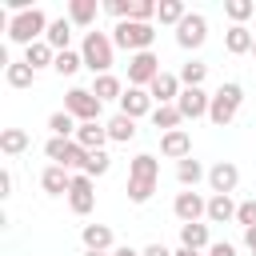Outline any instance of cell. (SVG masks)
<instances>
[{
    "mask_svg": "<svg viewBox=\"0 0 256 256\" xmlns=\"http://www.w3.org/2000/svg\"><path fill=\"white\" fill-rule=\"evenodd\" d=\"M112 52H116V44H112V36H104V32H84V44H80V56H84V68H92V76H108V68H112Z\"/></svg>",
    "mask_w": 256,
    "mask_h": 256,
    "instance_id": "obj_1",
    "label": "cell"
},
{
    "mask_svg": "<svg viewBox=\"0 0 256 256\" xmlns=\"http://www.w3.org/2000/svg\"><path fill=\"white\" fill-rule=\"evenodd\" d=\"M48 16L40 12V8H28V12H16L12 20H8V40H16V44H36L40 36H48Z\"/></svg>",
    "mask_w": 256,
    "mask_h": 256,
    "instance_id": "obj_2",
    "label": "cell"
},
{
    "mask_svg": "<svg viewBox=\"0 0 256 256\" xmlns=\"http://www.w3.org/2000/svg\"><path fill=\"white\" fill-rule=\"evenodd\" d=\"M152 40H156V28L152 24H140V20H120L112 28V44L124 48V52H152Z\"/></svg>",
    "mask_w": 256,
    "mask_h": 256,
    "instance_id": "obj_3",
    "label": "cell"
},
{
    "mask_svg": "<svg viewBox=\"0 0 256 256\" xmlns=\"http://www.w3.org/2000/svg\"><path fill=\"white\" fill-rule=\"evenodd\" d=\"M240 104H244V88L228 80V84H220V88L212 92V108H208V120H212L216 128H228V124L236 120Z\"/></svg>",
    "mask_w": 256,
    "mask_h": 256,
    "instance_id": "obj_4",
    "label": "cell"
},
{
    "mask_svg": "<svg viewBox=\"0 0 256 256\" xmlns=\"http://www.w3.org/2000/svg\"><path fill=\"white\" fill-rule=\"evenodd\" d=\"M64 112L76 116L80 124H92V120H100V100L92 96V88H68L64 92Z\"/></svg>",
    "mask_w": 256,
    "mask_h": 256,
    "instance_id": "obj_5",
    "label": "cell"
},
{
    "mask_svg": "<svg viewBox=\"0 0 256 256\" xmlns=\"http://www.w3.org/2000/svg\"><path fill=\"white\" fill-rule=\"evenodd\" d=\"M44 152H48V160L60 164V168H80V172H84V164H88V148H80L76 140H60V136H52V140L44 144Z\"/></svg>",
    "mask_w": 256,
    "mask_h": 256,
    "instance_id": "obj_6",
    "label": "cell"
},
{
    "mask_svg": "<svg viewBox=\"0 0 256 256\" xmlns=\"http://www.w3.org/2000/svg\"><path fill=\"white\" fill-rule=\"evenodd\" d=\"M160 72H164V68H160V60H156V52H136V56H128V88H148Z\"/></svg>",
    "mask_w": 256,
    "mask_h": 256,
    "instance_id": "obj_7",
    "label": "cell"
},
{
    "mask_svg": "<svg viewBox=\"0 0 256 256\" xmlns=\"http://www.w3.org/2000/svg\"><path fill=\"white\" fill-rule=\"evenodd\" d=\"M204 40H208V20H204L200 12H188V16L180 20V28H176V44L192 52V48H200Z\"/></svg>",
    "mask_w": 256,
    "mask_h": 256,
    "instance_id": "obj_8",
    "label": "cell"
},
{
    "mask_svg": "<svg viewBox=\"0 0 256 256\" xmlns=\"http://www.w3.org/2000/svg\"><path fill=\"white\" fill-rule=\"evenodd\" d=\"M208 184H212V196H232L236 184H240V168L232 160H220L208 168Z\"/></svg>",
    "mask_w": 256,
    "mask_h": 256,
    "instance_id": "obj_9",
    "label": "cell"
},
{
    "mask_svg": "<svg viewBox=\"0 0 256 256\" xmlns=\"http://www.w3.org/2000/svg\"><path fill=\"white\" fill-rule=\"evenodd\" d=\"M172 212H176V220L180 224H200V216H208V200L200 196V192H180L176 196V204H172Z\"/></svg>",
    "mask_w": 256,
    "mask_h": 256,
    "instance_id": "obj_10",
    "label": "cell"
},
{
    "mask_svg": "<svg viewBox=\"0 0 256 256\" xmlns=\"http://www.w3.org/2000/svg\"><path fill=\"white\" fill-rule=\"evenodd\" d=\"M120 112L132 116V120H140V116H152V112H156V100H152L148 88H128V92L120 96Z\"/></svg>",
    "mask_w": 256,
    "mask_h": 256,
    "instance_id": "obj_11",
    "label": "cell"
},
{
    "mask_svg": "<svg viewBox=\"0 0 256 256\" xmlns=\"http://www.w3.org/2000/svg\"><path fill=\"white\" fill-rule=\"evenodd\" d=\"M176 108H180V116H184V120H200V116H208L212 96H208L204 88H184V92H180V100H176Z\"/></svg>",
    "mask_w": 256,
    "mask_h": 256,
    "instance_id": "obj_12",
    "label": "cell"
},
{
    "mask_svg": "<svg viewBox=\"0 0 256 256\" xmlns=\"http://www.w3.org/2000/svg\"><path fill=\"white\" fill-rule=\"evenodd\" d=\"M68 204H72V212L76 216H88L92 212V204H96V192H92V176H72V188H68Z\"/></svg>",
    "mask_w": 256,
    "mask_h": 256,
    "instance_id": "obj_13",
    "label": "cell"
},
{
    "mask_svg": "<svg viewBox=\"0 0 256 256\" xmlns=\"http://www.w3.org/2000/svg\"><path fill=\"white\" fill-rule=\"evenodd\" d=\"M148 92H152V100H156V104H176V100H180V92H184V84H180V76L160 72V76L148 84Z\"/></svg>",
    "mask_w": 256,
    "mask_h": 256,
    "instance_id": "obj_14",
    "label": "cell"
},
{
    "mask_svg": "<svg viewBox=\"0 0 256 256\" xmlns=\"http://www.w3.org/2000/svg\"><path fill=\"white\" fill-rule=\"evenodd\" d=\"M160 152H164L168 160H176V164H180V160H188V156H192V136H188L184 128L164 132V136H160Z\"/></svg>",
    "mask_w": 256,
    "mask_h": 256,
    "instance_id": "obj_15",
    "label": "cell"
},
{
    "mask_svg": "<svg viewBox=\"0 0 256 256\" xmlns=\"http://www.w3.org/2000/svg\"><path fill=\"white\" fill-rule=\"evenodd\" d=\"M76 144L88 148V152H104V144H108V124H100V120L80 124V128H76Z\"/></svg>",
    "mask_w": 256,
    "mask_h": 256,
    "instance_id": "obj_16",
    "label": "cell"
},
{
    "mask_svg": "<svg viewBox=\"0 0 256 256\" xmlns=\"http://www.w3.org/2000/svg\"><path fill=\"white\" fill-rule=\"evenodd\" d=\"M40 188H44L48 196H68V188H72V176H68V168H60V164H48V168H44V176H40Z\"/></svg>",
    "mask_w": 256,
    "mask_h": 256,
    "instance_id": "obj_17",
    "label": "cell"
},
{
    "mask_svg": "<svg viewBox=\"0 0 256 256\" xmlns=\"http://www.w3.org/2000/svg\"><path fill=\"white\" fill-rule=\"evenodd\" d=\"M252 44H256V32H252V28H244V24H232V28L224 32V48H228L232 56L252 52Z\"/></svg>",
    "mask_w": 256,
    "mask_h": 256,
    "instance_id": "obj_18",
    "label": "cell"
},
{
    "mask_svg": "<svg viewBox=\"0 0 256 256\" xmlns=\"http://www.w3.org/2000/svg\"><path fill=\"white\" fill-rule=\"evenodd\" d=\"M24 64L36 68V72H40V68H52V64H56V48H52L48 40H36V44L24 48Z\"/></svg>",
    "mask_w": 256,
    "mask_h": 256,
    "instance_id": "obj_19",
    "label": "cell"
},
{
    "mask_svg": "<svg viewBox=\"0 0 256 256\" xmlns=\"http://www.w3.org/2000/svg\"><path fill=\"white\" fill-rule=\"evenodd\" d=\"M128 180H160V160H156L152 152L132 156V164H128Z\"/></svg>",
    "mask_w": 256,
    "mask_h": 256,
    "instance_id": "obj_20",
    "label": "cell"
},
{
    "mask_svg": "<svg viewBox=\"0 0 256 256\" xmlns=\"http://www.w3.org/2000/svg\"><path fill=\"white\" fill-rule=\"evenodd\" d=\"M80 240H84L88 252H108V248H112V228H108V224H84Z\"/></svg>",
    "mask_w": 256,
    "mask_h": 256,
    "instance_id": "obj_21",
    "label": "cell"
},
{
    "mask_svg": "<svg viewBox=\"0 0 256 256\" xmlns=\"http://www.w3.org/2000/svg\"><path fill=\"white\" fill-rule=\"evenodd\" d=\"M4 80H8V88H32V80H36V68H28L24 60H8V68H4Z\"/></svg>",
    "mask_w": 256,
    "mask_h": 256,
    "instance_id": "obj_22",
    "label": "cell"
},
{
    "mask_svg": "<svg viewBox=\"0 0 256 256\" xmlns=\"http://www.w3.org/2000/svg\"><path fill=\"white\" fill-rule=\"evenodd\" d=\"M136 136V120L132 116H124V112H116L112 120H108V140H116V144H128Z\"/></svg>",
    "mask_w": 256,
    "mask_h": 256,
    "instance_id": "obj_23",
    "label": "cell"
},
{
    "mask_svg": "<svg viewBox=\"0 0 256 256\" xmlns=\"http://www.w3.org/2000/svg\"><path fill=\"white\" fill-rule=\"evenodd\" d=\"M180 244L200 252V248H212L208 244V224H180Z\"/></svg>",
    "mask_w": 256,
    "mask_h": 256,
    "instance_id": "obj_24",
    "label": "cell"
},
{
    "mask_svg": "<svg viewBox=\"0 0 256 256\" xmlns=\"http://www.w3.org/2000/svg\"><path fill=\"white\" fill-rule=\"evenodd\" d=\"M96 12H100L96 0H72V4H68V20L80 24V28H88V24L96 20Z\"/></svg>",
    "mask_w": 256,
    "mask_h": 256,
    "instance_id": "obj_25",
    "label": "cell"
},
{
    "mask_svg": "<svg viewBox=\"0 0 256 256\" xmlns=\"http://www.w3.org/2000/svg\"><path fill=\"white\" fill-rule=\"evenodd\" d=\"M44 40H48L56 52H68V40H72V20H64V16H60V20H52Z\"/></svg>",
    "mask_w": 256,
    "mask_h": 256,
    "instance_id": "obj_26",
    "label": "cell"
},
{
    "mask_svg": "<svg viewBox=\"0 0 256 256\" xmlns=\"http://www.w3.org/2000/svg\"><path fill=\"white\" fill-rule=\"evenodd\" d=\"M92 96L104 104V100H120V96H124V88H120V80L108 72V76H96V80H92Z\"/></svg>",
    "mask_w": 256,
    "mask_h": 256,
    "instance_id": "obj_27",
    "label": "cell"
},
{
    "mask_svg": "<svg viewBox=\"0 0 256 256\" xmlns=\"http://www.w3.org/2000/svg\"><path fill=\"white\" fill-rule=\"evenodd\" d=\"M180 120H184V116H180V108H176V104H156V112H152V124H156L160 132H176V128H180Z\"/></svg>",
    "mask_w": 256,
    "mask_h": 256,
    "instance_id": "obj_28",
    "label": "cell"
},
{
    "mask_svg": "<svg viewBox=\"0 0 256 256\" xmlns=\"http://www.w3.org/2000/svg\"><path fill=\"white\" fill-rule=\"evenodd\" d=\"M24 148H28V132L24 128H4L0 132V152L4 156H20Z\"/></svg>",
    "mask_w": 256,
    "mask_h": 256,
    "instance_id": "obj_29",
    "label": "cell"
},
{
    "mask_svg": "<svg viewBox=\"0 0 256 256\" xmlns=\"http://www.w3.org/2000/svg\"><path fill=\"white\" fill-rule=\"evenodd\" d=\"M204 176H208V172H204V164H200V160H192V156L176 164V180H180L184 188H196V184H200Z\"/></svg>",
    "mask_w": 256,
    "mask_h": 256,
    "instance_id": "obj_30",
    "label": "cell"
},
{
    "mask_svg": "<svg viewBox=\"0 0 256 256\" xmlns=\"http://www.w3.org/2000/svg\"><path fill=\"white\" fill-rule=\"evenodd\" d=\"M208 220H212V224H228V220H236V204H232V196H212V200H208Z\"/></svg>",
    "mask_w": 256,
    "mask_h": 256,
    "instance_id": "obj_31",
    "label": "cell"
},
{
    "mask_svg": "<svg viewBox=\"0 0 256 256\" xmlns=\"http://www.w3.org/2000/svg\"><path fill=\"white\" fill-rule=\"evenodd\" d=\"M48 128H52V136H60V140H76V116H68V112H52L48 116Z\"/></svg>",
    "mask_w": 256,
    "mask_h": 256,
    "instance_id": "obj_32",
    "label": "cell"
},
{
    "mask_svg": "<svg viewBox=\"0 0 256 256\" xmlns=\"http://www.w3.org/2000/svg\"><path fill=\"white\" fill-rule=\"evenodd\" d=\"M184 16H188V8H184L180 0H160V8H156V20H160V24H172V28H180Z\"/></svg>",
    "mask_w": 256,
    "mask_h": 256,
    "instance_id": "obj_33",
    "label": "cell"
},
{
    "mask_svg": "<svg viewBox=\"0 0 256 256\" xmlns=\"http://www.w3.org/2000/svg\"><path fill=\"white\" fill-rule=\"evenodd\" d=\"M52 68H56L60 76H76V72L84 68V56L72 52V48H68V52H56V64H52Z\"/></svg>",
    "mask_w": 256,
    "mask_h": 256,
    "instance_id": "obj_34",
    "label": "cell"
},
{
    "mask_svg": "<svg viewBox=\"0 0 256 256\" xmlns=\"http://www.w3.org/2000/svg\"><path fill=\"white\" fill-rule=\"evenodd\" d=\"M204 76H208V64H200V60H188V64L180 68V84H184V88H200Z\"/></svg>",
    "mask_w": 256,
    "mask_h": 256,
    "instance_id": "obj_35",
    "label": "cell"
},
{
    "mask_svg": "<svg viewBox=\"0 0 256 256\" xmlns=\"http://www.w3.org/2000/svg\"><path fill=\"white\" fill-rule=\"evenodd\" d=\"M224 12H228V20H232V24H244V20H252V16H256V4H252V0H228V4H224Z\"/></svg>",
    "mask_w": 256,
    "mask_h": 256,
    "instance_id": "obj_36",
    "label": "cell"
},
{
    "mask_svg": "<svg viewBox=\"0 0 256 256\" xmlns=\"http://www.w3.org/2000/svg\"><path fill=\"white\" fill-rule=\"evenodd\" d=\"M156 192V180H128V200L132 204H148Z\"/></svg>",
    "mask_w": 256,
    "mask_h": 256,
    "instance_id": "obj_37",
    "label": "cell"
},
{
    "mask_svg": "<svg viewBox=\"0 0 256 256\" xmlns=\"http://www.w3.org/2000/svg\"><path fill=\"white\" fill-rule=\"evenodd\" d=\"M112 168V160H108V152H88V164H84V176H104Z\"/></svg>",
    "mask_w": 256,
    "mask_h": 256,
    "instance_id": "obj_38",
    "label": "cell"
},
{
    "mask_svg": "<svg viewBox=\"0 0 256 256\" xmlns=\"http://www.w3.org/2000/svg\"><path fill=\"white\" fill-rule=\"evenodd\" d=\"M104 12L116 16V24L120 20H132V0H104Z\"/></svg>",
    "mask_w": 256,
    "mask_h": 256,
    "instance_id": "obj_39",
    "label": "cell"
},
{
    "mask_svg": "<svg viewBox=\"0 0 256 256\" xmlns=\"http://www.w3.org/2000/svg\"><path fill=\"white\" fill-rule=\"evenodd\" d=\"M236 224H244V228H256V200H244V204H236Z\"/></svg>",
    "mask_w": 256,
    "mask_h": 256,
    "instance_id": "obj_40",
    "label": "cell"
},
{
    "mask_svg": "<svg viewBox=\"0 0 256 256\" xmlns=\"http://www.w3.org/2000/svg\"><path fill=\"white\" fill-rule=\"evenodd\" d=\"M208 256H236V248H232V244H212Z\"/></svg>",
    "mask_w": 256,
    "mask_h": 256,
    "instance_id": "obj_41",
    "label": "cell"
},
{
    "mask_svg": "<svg viewBox=\"0 0 256 256\" xmlns=\"http://www.w3.org/2000/svg\"><path fill=\"white\" fill-rule=\"evenodd\" d=\"M0 196H12V172H0Z\"/></svg>",
    "mask_w": 256,
    "mask_h": 256,
    "instance_id": "obj_42",
    "label": "cell"
},
{
    "mask_svg": "<svg viewBox=\"0 0 256 256\" xmlns=\"http://www.w3.org/2000/svg\"><path fill=\"white\" fill-rule=\"evenodd\" d=\"M244 244H248V252L256 256V228H244Z\"/></svg>",
    "mask_w": 256,
    "mask_h": 256,
    "instance_id": "obj_43",
    "label": "cell"
},
{
    "mask_svg": "<svg viewBox=\"0 0 256 256\" xmlns=\"http://www.w3.org/2000/svg\"><path fill=\"white\" fill-rule=\"evenodd\" d=\"M144 256H172V252H168L164 244H148V248H144Z\"/></svg>",
    "mask_w": 256,
    "mask_h": 256,
    "instance_id": "obj_44",
    "label": "cell"
},
{
    "mask_svg": "<svg viewBox=\"0 0 256 256\" xmlns=\"http://www.w3.org/2000/svg\"><path fill=\"white\" fill-rule=\"evenodd\" d=\"M112 256H144V252H136V248H128V244H124V248H116Z\"/></svg>",
    "mask_w": 256,
    "mask_h": 256,
    "instance_id": "obj_45",
    "label": "cell"
},
{
    "mask_svg": "<svg viewBox=\"0 0 256 256\" xmlns=\"http://www.w3.org/2000/svg\"><path fill=\"white\" fill-rule=\"evenodd\" d=\"M172 256H200V252H192V248H184V244H180V248H176Z\"/></svg>",
    "mask_w": 256,
    "mask_h": 256,
    "instance_id": "obj_46",
    "label": "cell"
},
{
    "mask_svg": "<svg viewBox=\"0 0 256 256\" xmlns=\"http://www.w3.org/2000/svg\"><path fill=\"white\" fill-rule=\"evenodd\" d=\"M84 256H108V252H84Z\"/></svg>",
    "mask_w": 256,
    "mask_h": 256,
    "instance_id": "obj_47",
    "label": "cell"
},
{
    "mask_svg": "<svg viewBox=\"0 0 256 256\" xmlns=\"http://www.w3.org/2000/svg\"><path fill=\"white\" fill-rule=\"evenodd\" d=\"M252 56H256V44H252Z\"/></svg>",
    "mask_w": 256,
    "mask_h": 256,
    "instance_id": "obj_48",
    "label": "cell"
},
{
    "mask_svg": "<svg viewBox=\"0 0 256 256\" xmlns=\"http://www.w3.org/2000/svg\"><path fill=\"white\" fill-rule=\"evenodd\" d=\"M252 20H256V16H252Z\"/></svg>",
    "mask_w": 256,
    "mask_h": 256,
    "instance_id": "obj_49",
    "label": "cell"
}]
</instances>
